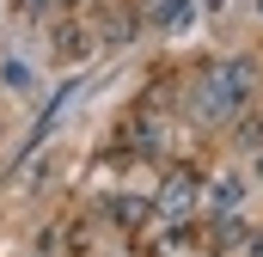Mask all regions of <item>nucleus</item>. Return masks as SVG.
I'll return each instance as SVG.
<instances>
[{"label": "nucleus", "instance_id": "423d86ee", "mask_svg": "<svg viewBox=\"0 0 263 257\" xmlns=\"http://www.w3.org/2000/svg\"><path fill=\"white\" fill-rule=\"evenodd\" d=\"M135 25H141V12H135V6H104V43L135 37Z\"/></svg>", "mask_w": 263, "mask_h": 257}, {"label": "nucleus", "instance_id": "f257e3e1", "mask_svg": "<svg viewBox=\"0 0 263 257\" xmlns=\"http://www.w3.org/2000/svg\"><path fill=\"white\" fill-rule=\"evenodd\" d=\"M251 86H257L251 62H214V67L196 80V117H208V123L239 117V111L251 104Z\"/></svg>", "mask_w": 263, "mask_h": 257}, {"label": "nucleus", "instance_id": "f03ea898", "mask_svg": "<svg viewBox=\"0 0 263 257\" xmlns=\"http://www.w3.org/2000/svg\"><path fill=\"white\" fill-rule=\"evenodd\" d=\"M190 12H196V0H147V6H141V25L178 31V25H190Z\"/></svg>", "mask_w": 263, "mask_h": 257}, {"label": "nucleus", "instance_id": "39448f33", "mask_svg": "<svg viewBox=\"0 0 263 257\" xmlns=\"http://www.w3.org/2000/svg\"><path fill=\"white\" fill-rule=\"evenodd\" d=\"M110 221H117V227H147V221H153V202H147V196H110Z\"/></svg>", "mask_w": 263, "mask_h": 257}, {"label": "nucleus", "instance_id": "1a4fd4ad", "mask_svg": "<svg viewBox=\"0 0 263 257\" xmlns=\"http://www.w3.org/2000/svg\"><path fill=\"white\" fill-rule=\"evenodd\" d=\"M233 202H239V184H233V178H227V184H214V208H233Z\"/></svg>", "mask_w": 263, "mask_h": 257}, {"label": "nucleus", "instance_id": "7ed1b4c3", "mask_svg": "<svg viewBox=\"0 0 263 257\" xmlns=\"http://www.w3.org/2000/svg\"><path fill=\"white\" fill-rule=\"evenodd\" d=\"M196 190H202L196 172H172V178H165V196H159V208H165V214H190V208H196Z\"/></svg>", "mask_w": 263, "mask_h": 257}, {"label": "nucleus", "instance_id": "6e6552de", "mask_svg": "<svg viewBox=\"0 0 263 257\" xmlns=\"http://www.w3.org/2000/svg\"><path fill=\"white\" fill-rule=\"evenodd\" d=\"M6 86H12V92H25V86H31V74H25V62H6Z\"/></svg>", "mask_w": 263, "mask_h": 257}, {"label": "nucleus", "instance_id": "9d476101", "mask_svg": "<svg viewBox=\"0 0 263 257\" xmlns=\"http://www.w3.org/2000/svg\"><path fill=\"white\" fill-rule=\"evenodd\" d=\"M55 6H80V0H55Z\"/></svg>", "mask_w": 263, "mask_h": 257}, {"label": "nucleus", "instance_id": "20e7f679", "mask_svg": "<svg viewBox=\"0 0 263 257\" xmlns=\"http://www.w3.org/2000/svg\"><path fill=\"white\" fill-rule=\"evenodd\" d=\"M73 92H80V86H73V80H67L62 92H55V98H49V104H43V117H37V128H31V141H25V153H31V147H43V141H49V128L62 123V111H67V104H73Z\"/></svg>", "mask_w": 263, "mask_h": 257}, {"label": "nucleus", "instance_id": "0eeeda50", "mask_svg": "<svg viewBox=\"0 0 263 257\" xmlns=\"http://www.w3.org/2000/svg\"><path fill=\"white\" fill-rule=\"evenodd\" d=\"M92 43H98V37H92V31H80V25H62V31H55V56H62V62H80Z\"/></svg>", "mask_w": 263, "mask_h": 257}]
</instances>
